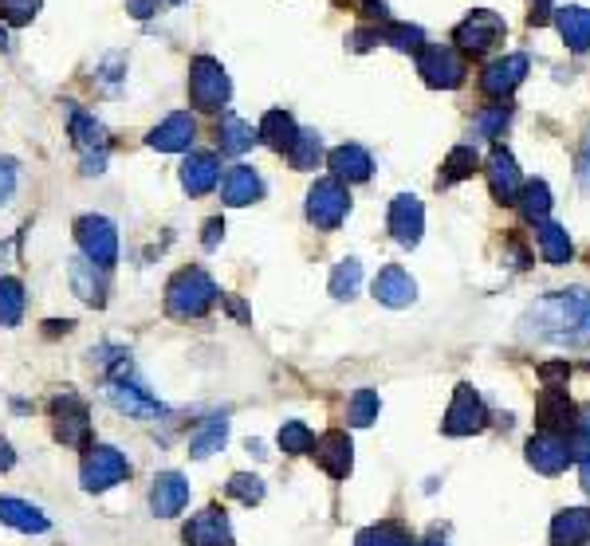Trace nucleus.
<instances>
[{"label": "nucleus", "instance_id": "obj_1", "mask_svg": "<svg viewBox=\"0 0 590 546\" xmlns=\"http://www.w3.org/2000/svg\"><path fill=\"white\" fill-rule=\"evenodd\" d=\"M524 334L555 346H590V291L570 288L539 300L524 319Z\"/></svg>", "mask_w": 590, "mask_h": 546}, {"label": "nucleus", "instance_id": "obj_2", "mask_svg": "<svg viewBox=\"0 0 590 546\" xmlns=\"http://www.w3.org/2000/svg\"><path fill=\"white\" fill-rule=\"evenodd\" d=\"M217 300H221L217 283L201 268H181L166 283V310L174 319H201Z\"/></svg>", "mask_w": 590, "mask_h": 546}, {"label": "nucleus", "instance_id": "obj_3", "mask_svg": "<svg viewBox=\"0 0 590 546\" xmlns=\"http://www.w3.org/2000/svg\"><path fill=\"white\" fill-rule=\"evenodd\" d=\"M52 412V433L60 444H72V448H91V412H87V402L75 390H63L52 397L48 405Z\"/></svg>", "mask_w": 590, "mask_h": 546}, {"label": "nucleus", "instance_id": "obj_4", "mask_svg": "<svg viewBox=\"0 0 590 546\" xmlns=\"http://www.w3.org/2000/svg\"><path fill=\"white\" fill-rule=\"evenodd\" d=\"M189 99H193L197 111H221L233 99V82L213 55H197L189 63Z\"/></svg>", "mask_w": 590, "mask_h": 546}, {"label": "nucleus", "instance_id": "obj_5", "mask_svg": "<svg viewBox=\"0 0 590 546\" xmlns=\"http://www.w3.org/2000/svg\"><path fill=\"white\" fill-rule=\"evenodd\" d=\"M417 75L434 91H456L465 82V60L449 43H425L422 52H417Z\"/></svg>", "mask_w": 590, "mask_h": 546}, {"label": "nucleus", "instance_id": "obj_6", "mask_svg": "<svg viewBox=\"0 0 590 546\" xmlns=\"http://www.w3.org/2000/svg\"><path fill=\"white\" fill-rule=\"evenodd\" d=\"M347 213H351V193H347L342 181L323 177V181L311 186V193H307V220L311 225L323 228V232H331V228H339L342 220H347Z\"/></svg>", "mask_w": 590, "mask_h": 546}, {"label": "nucleus", "instance_id": "obj_7", "mask_svg": "<svg viewBox=\"0 0 590 546\" xmlns=\"http://www.w3.org/2000/svg\"><path fill=\"white\" fill-rule=\"evenodd\" d=\"M130 475V460H126L118 448L111 444H91L84 456V468H79V480H84L87 492H106V487L123 484Z\"/></svg>", "mask_w": 590, "mask_h": 546}, {"label": "nucleus", "instance_id": "obj_8", "mask_svg": "<svg viewBox=\"0 0 590 546\" xmlns=\"http://www.w3.org/2000/svg\"><path fill=\"white\" fill-rule=\"evenodd\" d=\"M72 142L84 157V174H103L106 150H111V138H106V126L87 111L72 114Z\"/></svg>", "mask_w": 590, "mask_h": 546}, {"label": "nucleus", "instance_id": "obj_9", "mask_svg": "<svg viewBox=\"0 0 590 546\" xmlns=\"http://www.w3.org/2000/svg\"><path fill=\"white\" fill-rule=\"evenodd\" d=\"M504 36H507V24L500 21L492 9L468 12L465 21L453 28V43H461V48H465V52H473V55L488 52V48H497Z\"/></svg>", "mask_w": 590, "mask_h": 546}, {"label": "nucleus", "instance_id": "obj_10", "mask_svg": "<svg viewBox=\"0 0 590 546\" xmlns=\"http://www.w3.org/2000/svg\"><path fill=\"white\" fill-rule=\"evenodd\" d=\"M75 240L84 247V256L99 268H111L118 259V232L106 217H79L75 220Z\"/></svg>", "mask_w": 590, "mask_h": 546}, {"label": "nucleus", "instance_id": "obj_11", "mask_svg": "<svg viewBox=\"0 0 590 546\" xmlns=\"http://www.w3.org/2000/svg\"><path fill=\"white\" fill-rule=\"evenodd\" d=\"M488 421L485 402H480V393L473 385H456V397L445 412V433L449 436H473L480 433Z\"/></svg>", "mask_w": 590, "mask_h": 546}, {"label": "nucleus", "instance_id": "obj_12", "mask_svg": "<svg viewBox=\"0 0 590 546\" xmlns=\"http://www.w3.org/2000/svg\"><path fill=\"white\" fill-rule=\"evenodd\" d=\"M485 177H488V189H492V196H497L500 205H516L524 181H519L516 157L507 154L504 145H492V154H488V162H485Z\"/></svg>", "mask_w": 590, "mask_h": 546}, {"label": "nucleus", "instance_id": "obj_13", "mask_svg": "<svg viewBox=\"0 0 590 546\" xmlns=\"http://www.w3.org/2000/svg\"><path fill=\"white\" fill-rule=\"evenodd\" d=\"M425 232V205L414 193H398L390 201V237L402 247H417Z\"/></svg>", "mask_w": 590, "mask_h": 546}, {"label": "nucleus", "instance_id": "obj_14", "mask_svg": "<svg viewBox=\"0 0 590 546\" xmlns=\"http://www.w3.org/2000/svg\"><path fill=\"white\" fill-rule=\"evenodd\" d=\"M311 456H315V465L323 468V472L331 475V480H347L354 468V444L347 433H323L319 441L311 444Z\"/></svg>", "mask_w": 590, "mask_h": 546}, {"label": "nucleus", "instance_id": "obj_15", "mask_svg": "<svg viewBox=\"0 0 590 546\" xmlns=\"http://www.w3.org/2000/svg\"><path fill=\"white\" fill-rule=\"evenodd\" d=\"M528 67H531L528 55H504V60H492L485 72H480V91H485L488 99H507V94L524 82Z\"/></svg>", "mask_w": 590, "mask_h": 546}, {"label": "nucleus", "instance_id": "obj_16", "mask_svg": "<svg viewBox=\"0 0 590 546\" xmlns=\"http://www.w3.org/2000/svg\"><path fill=\"white\" fill-rule=\"evenodd\" d=\"M186 546H233V526H228L225 507H205L201 516H193L181 531Z\"/></svg>", "mask_w": 590, "mask_h": 546}, {"label": "nucleus", "instance_id": "obj_17", "mask_svg": "<svg viewBox=\"0 0 590 546\" xmlns=\"http://www.w3.org/2000/svg\"><path fill=\"white\" fill-rule=\"evenodd\" d=\"M106 402L114 405L118 412L126 417H138V421H158V417H166V409L142 390V385H130V382H106Z\"/></svg>", "mask_w": 590, "mask_h": 546}, {"label": "nucleus", "instance_id": "obj_18", "mask_svg": "<svg viewBox=\"0 0 590 546\" xmlns=\"http://www.w3.org/2000/svg\"><path fill=\"white\" fill-rule=\"evenodd\" d=\"M189 504V480L177 472H162L154 480V487H150V511H154L158 519H174L181 516Z\"/></svg>", "mask_w": 590, "mask_h": 546}, {"label": "nucleus", "instance_id": "obj_19", "mask_svg": "<svg viewBox=\"0 0 590 546\" xmlns=\"http://www.w3.org/2000/svg\"><path fill=\"white\" fill-rule=\"evenodd\" d=\"M193 138H197L193 114L177 111V114H170L162 126H154L146 142L154 145V150H162V154H181V150H189V145H193Z\"/></svg>", "mask_w": 590, "mask_h": 546}, {"label": "nucleus", "instance_id": "obj_20", "mask_svg": "<svg viewBox=\"0 0 590 546\" xmlns=\"http://www.w3.org/2000/svg\"><path fill=\"white\" fill-rule=\"evenodd\" d=\"M327 165H331L335 181H347V186H363V181H371V174H374L371 154L354 142L331 150V154H327Z\"/></svg>", "mask_w": 590, "mask_h": 546}, {"label": "nucleus", "instance_id": "obj_21", "mask_svg": "<svg viewBox=\"0 0 590 546\" xmlns=\"http://www.w3.org/2000/svg\"><path fill=\"white\" fill-rule=\"evenodd\" d=\"M528 465L543 475H560L570 465L567 441L560 433H539L528 441Z\"/></svg>", "mask_w": 590, "mask_h": 546}, {"label": "nucleus", "instance_id": "obj_22", "mask_svg": "<svg viewBox=\"0 0 590 546\" xmlns=\"http://www.w3.org/2000/svg\"><path fill=\"white\" fill-rule=\"evenodd\" d=\"M221 196H225V205L233 208H244V205H256L260 196H264V181L252 165H233L221 181Z\"/></svg>", "mask_w": 590, "mask_h": 546}, {"label": "nucleus", "instance_id": "obj_23", "mask_svg": "<svg viewBox=\"0 0 590 546\" xmlns=\"http://www.w3.org/2000/svg\"><path fill=\"white\" fill-rule=\"evenodd\" d=\"M374 300L386 303V307H410L417 300V283L410 279V271L390 264V268H382L378 279H374Z\"/></svg>", "mask_w": 590, "mask_h": 546}, {"label": "nucleus", "instance_id": "obj_24", "mask_svg": "<svg viewBox=\"0 0 590 546\" xmlns=\"http://www.w3.org/2000/svg\"><path fill=\"white\" fill-rule=\"evenodd\" d=\"M72 288L75 295L87 303V307H103L106 303V268H99V264H91L87 256L72 259Z\"/></svg>", "mask_w": 590, "mask_h": 546}, {"label": "nucleus", "instance_id": "obj_25", "mask_svg": "<svg viewBox=\"0 0 590 546\" xmlns=\"http://www.w3.org/2000/svg\"><path fill=\"white\" fill-rule=\"evenodd\" d=\"M217 181H221L217 154H189L186 162H181V189H186L189 196H205Z\"/></svg>", "mask_w": 590, "mask_h": 546}, {"label": "nucleus", "instance_id": "obj_26", "mask_svg": "<svg viewBox=\"0 0 590 546\" xmlns=\"http://www.w3.org/2000/svg\"><path fill=\"white\" fill-rule=\"evenodd\" d=\"M256 142H260L256 130H252L244 118H237L233 111H221V118H217V145H221V154L240 157V154H249Z\"/></svg>", "mask_w": 590, "mask_h": 546}, {"label": "nucleus", "instance_id": "obj_27", "mask_svg": "<svg viewBox=\"0 0 590 546\" xmlns=\"http://www.w3.org/2000/svg\"><path fill=\"white\" fill-rule=\"evenodd\" d=\"M536 417H539V429H543V433L570 429V424H575V409H570L567 390H543V397H539V405H536Z\"/></svg>", "mask_w": 590, "mask_h": 546}, {"label": "nucleus", "instance_id": "obj_28", "mask_svg": "<svg viewBox=\"0 0 590 546\" xmlns=\"http://www.w3.org/2000/svg\"><path fill=\"white\" fill-rule=\"evenodd\" d=\"M296 135H300V126H296V118H291L288 111H268L256 126V138L264 145H272L276 154H288Z\"/></svg>", "mask_w": 590, "mask_h": 546}, {"label": "nucleus", "instance_id": "obj_29", "mask_svg": "<svg viewBox=\"0 0 590 546\" xmlns=\"http://www.w3.org/2000/svg\"><path fill=\"white\" fill-rule=\"evenodd\" d=\"M555 28H560L570 52L582 55L590 48V9H582V4H567V9L555 12Z\"/></svg>", "mask_w": 590, "mask_h": 546}, {"label": "nucleus", "instance_id": "obj_30", "mask_svg": "<svg viewBox=\"0 0 590 546\" xmlns=\"http://www.w3.org/2000/svg\"><path fill=\"white\" fill-rule=\"evenodd\" d=\"M0 523L16 526L24 535H43L52 526V519L43 516L40 507L24 504V499H0Z\"/></svg>", "mask_w": 590, "mask_h": 546}, {"label": "nucleus", "instance_id": "obj_31", "mask_svg": "<svg viewBox=\"0 0 590 546\" xmlns=\"http://www.w3.org/2000/svg\"><path fill=\"white\" fill-rule=\"evenodd\" d=\"M551 543L555 546H582L590 543V511L582 507H567L551 523Z\"/></svg>", "mask_w": 590, "mask_h": 546}, {"label": "nucleus", "instance_id": "obj_32", "mask_svg": "<svg viewBox=\"0 0 590 546\" xmlns=\"http://www.w3.org/2000/svg\"><path fill=\"white\" fill-rule=\"evenodd\" d=\"M228 441V417L221 412V417H209L201 429H197L193 436H189V456H197V460H205V456L221 453Z\"/></svg>", "mask_w": 590, "mask_h": 546}, {"label": "nucleus", "instance_id": "obj_33", "mask_svg": "<svg viewBox=\"0 0 590 546\" xmlns=\"http://www.w3.org/2000/svg\"><path fill=\"white\" fill-rule=\"evenodd\" d=\"M480 169V154L473 150V145H453L445 157V165H441V177H437V186L449 189L456 186V181H465V177H473Z\"/></svg>", "mask_w": 590, "mask_h": 546}, {"label": "nucleus", "instance_id": "obj_34", "mask_svg": "<svg viewBox=\"0 0 590 546\" xmlns=\"http://www.w3.org/2000/svg\"><path fill=\"white\" fill-rule=\"evenodd\" d=\"M519 213H524V220L528 225H543V220L551 217V189H548V181H528V186L519 189Z\"/></svg>", "mask_w": 590, "mask_h": 546}, {"label": "nucleus", "instance_id": "obj_35", "mask_svg": "<svg viewBox=\"0 0 590 546\" xmlns=\"http://www.w3.org/2000/svg\"><path fill=\"white\" fill-rule=\"evenodd\" d=\"M539 252H543V259L548 264H567L570 259V237H567V228L563 225H555V220H543L539 225Z\"/></svg>", "mask_w": 590, "mask_h": 546}, {"label": "nucleus", "instance_id": "obj_36", "mask_svg": "<svg viewBox=\"0 0 590 546\" xmlns=\"http://www.w3.org/2000/svg\"><path fill=\"white\" fill-rule=\"evenodd\" d=\"M378 40L390 43V48H398V52H422V48H425V31L417 28V24H393V21H386L382 28H378Z\"/></svg>", "mask_w": 590, "mask_h": 546}, {"label": "nucleus", "instance_id": "obj_37", "mask_svg": "<svg viewBox=\"0 0 590 546\" xmlns=\"http://www.w3.org/2000/svg\"><path fill=\"white\" fill-rule=\"evenodd\" d=\"M24 319V283L4 276L0 279V327H16Z\"/></svg>", "mask_w": 590, "mask_h": 546}, {"label": "nucleus", "instance_id": "obj_38", "mask_svg": "<svg viewBox=\"0 0 590 546\" xmlns=\"http://www.w3.org/2000/svg\"><path fill=\"white\" fill-rule=\"evenodd\" d=\"M319 157H323V138L315 135V130H300V135H296V142H291V150H288V162L307 174V169H315V165H319Z\"/></svg>", "mask_w": 590, "mask_h": 546}, {"label": "nucleus", "instance_id": "obj_39", "mask_svg": "<svg viewBox=\"0 0 590 546\" xmlns=\"http://www.w3.org/2000/svg\"><path fill=\"white\" fill-rule=\"evenodd\" d=\"M359 283H363V264L354 256H347L339 268L331 271V295L335 300H351L354 291H359Z\"/></svg>", "mask_w": 590, "mask_h": 546}, {"label": "nucleus", "instance_id": "obj_40", "mask_svg": "<svg viewBox=\"0 0 590 546\" xmlns=\"http://www.w3.org/2000/svg\"><path fill=\"white\" fill-rule=\"evenodd\" d=\"M276 444H280V453L303 456V453H311L315 436H311V429H307L303 421H284V424H280V436H276Z\"/></svg>", "mask_w": 590, "mask_h": 546}, {"label": "nucleus", "instance_id": "obj_41", "mask_svg": "<svg viewBox=\"0 0 590 546\" xmlns=\"http://www.w3.org/2000/svg\"><path fill=\"white\" fill-rule=\"evenodd\" d=\"M378 409H382V402H378V393H374V390H359V393L351 397L347 421H351L354 429H366V424L378 421Z\"/></svg>", "mask_w": 590, "mask_h": 546}, {"label": "nucleus", "instance_id": "obj_42", "mask_svg": "<svg viewBox=\"0 0 590 546\" xmlns=\"http://www.w3.org/2000/svg\"><path fill=\"white\" fill-rule=\"evenodd\" d=\"M354 546H414V543H410V535L398 523H378L366 526L363 535L354 538Z\"/></svg>", "mask_w": 590, "mask_h": 546}, {"label": "nucleus", "instance_id": "obj_43", "mask_svg": "<svg viewBox=\"0 0 590 546\" xmlns=\"http://www.w3.org/2000/svg\"><path fill=\"white\" fill-rule=\"evenodd\" d=\"M225 492L233 495V499H240L244 507H252L264 499V480H260V475H249V472H237V475H228Z\"/></svg>", "mask_w": 590, "mask_h": 546}, {"label": "nucleus", "instance_id": "obj_44", "mask_svg": "<svg viewBox=\"0 0 590 546\" xmlns=\"http://www.w3.org/2000/svg\"><path fill=\"white\" fill-rule=\"evenodd\" d=\"M507 118H512V106L507 103L488 106V111H480L477 118H473V130H477V138H500V130L507 126Z\"/></svg>", "mask_w": 590, "mask_h": 546}, {"label": "nucleus", "instance_id": "obj_45", "mask_svg": "<svg viewBox=\"0 0 590 546\" xmlns=\"http://www.w3.org/2000/svg\"><path fill=\"white\" fill-rule=\"evenodd\" d=\"M43 0H0V21H9V24H32V16L40 12Z\"/></svg>", "mask_w": 590, "mask_h": 546}, {"label": "nucleus", "instance_id": "obj_46", "mask_svg": "<svg viewBox=\"0 0 590 546\" xmlns=\"http://www.w3.org/2000/svg\"><path fill=\"white\" fill-rule=\"evenodd\" d=\"M539 373H543V382H548L543 390H567V385H563V382L570 378V366H567V361H548V366H543Z\"/></svg>", "mask_w": 590, "mask_h": 546}, {"label": "nucleus", "instance_id": "obj_47", "mask_svg": "<svg viewBox=\"0 0 590 546\" xmlns=\"http://www.w3.org/2000/svg\"><path fill=\"white\" fill-rule=\"evenodd\" d=\"M221 240H225V220H221V217L205 220V237H201V244H205V247H217Z\"/></svg>", "mask_w": 590, "mask_h": 546}, {"label": "nucleus", "instance_id": "obj_48", "mask_svg": "<svg viewBox=\"0 0 590 546\" xmlns=\"http://www.w3.org/2000/svg\"><path fill=\"white\" fill-rule=\"evenodd\" d=\"M347 43H351L354 52H366V48H374V43H382V40H378V28H363V31H354Z\"/></svg>", "mask_w": 590, "mask_h": 546}, {"label": "nucleus", "instance_id": "obj_49", "mask_svg": "<svg viewBox=\"0 0 590 546\" xmlns=\"http://www.w3.org/2000/svg\"><path fill=\"white\" fill-rule=\"evenodd\" d=\"M555 12H551V0H531V12H528V24H548Z\"/></svg>", "mask_w": 590, "mask_h": 546}, {"label": "nucleus", "instance_id": "obj_50", "mask_svg": "<svg viewBox=\"0 0 590 546\" xmlns=\"http://www.w3.org/2000/svg\"><path fill=\"white\" fill-rule=\"evenodd\" d=\"M12 181H16V174H12V162H0V205L9 201L12 193Z\"/></svg>", "mask_w": 590, "mask_h": 546}, {"label": "nucleus", "instance_id": "obj_51", "mask_svg": "<svg viewBox=\"0 0 590 546\" xmlns=\"http://www.w3.org/2000/svg\"><path fill=\"white\" fill-rule=\"evenodd\" d=\"M579 181H582V189H590V135H587V142H582V154H579Z\"/></svg>", "mask_w": 590, "mask_h": 546}, {"label": "nucleus", "instance_id": "obj_52", "mask_svg": "<svg viewBox=\"0 0 590 546\" xmlns=\"http://www.w3.org/2000/svg\"><path fill=\"white\" fill-rule=\"evenodd\" d=\"M126 9L135 12L138 21H146V16H154V12H158V4H154V0H126Z\"/></svg>", "mask_w": 590, "mask_h": 546}, {"label": "nucleus", "instance_id": "obj_53", "mask_svg": "<svg viewBox=\"0 0 590 546\" xmlns=\"http://www.w3.org/2000/svg\"><path fill=\"white\" fill-rule=\"evenodd\" d=\"M12 465H16V453H12V444L0 436V472H9Z\"/></svg>", "mask_w": 590, "mask_h": 546}, {"label": "nucleus", "instance_id": "obj_54", "mask_svg": "<svg viewBox=\"0 0 590 546\" xmlns=\"http://www.w3.org/2000/svg\"><path fill=\"white\" fill-rule=\"evenodd\" d=\"M582 487H587V495H590V456L582 460Z\"/></svg>", "mask_w": 590, "mask_h": 546}, {"label": "nucleus", "instance_id": "obj_55", "mask_svg": "<svg viewBox=\"0 0 590 546\" xmlns=\"http://www.w3.org/2000/svg\"><path fill=\"white\" fill-rule=\"evenodd\" d=\"M425 546H449V543H445V538H437V535H434V538H425Z\"/></svg>", "mask_w": 590, "mask_h": 546}, {"label": "nucleus", "instance_id": "obj_56", "mask_svg": "<svg viewBox=\"0 0 590 546\" xmlns=\"http://www.w3.org/2000/svg\"><path fill=\"white\" fill-rule=\"evenodd\" d=\"M0 48H9V36H4V31H0Z\"/></svg>", "mask_w": 590, "mask_h": 546}, {"label": "nucleus", "instance_id": "obj_57", "mask_svg": "<svg viewBox=\"0 0 590 546\" xmlns=\"http://www.w3.org/2000/svg\"><path fill=\"white\" fill-rule=\"evenodd\" d=\"M170 4H181V0H170Z\"/></svg>", "mask_w": 590, "mask_h": 546}]
</instances>
